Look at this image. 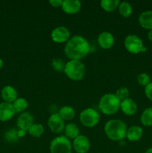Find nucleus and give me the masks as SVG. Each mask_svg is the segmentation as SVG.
I'll return each instance as SVG.
<instances>
[{"label": "nucleus", "instance_id": "nucleus-1", "mask_svg": "<svg viewBox=\"0 0 152 153\" xmlns=\"http://www.w3.org/2000/svg\"><path fill=\"white\" fill-rule=\"evenodd\" d=\"M90 51V45L86 39L80 35L70 37L66 43L64 52L71 60H80L86 57Z\"/></svg>", "mask_w": 152, "mask_h": 153}, {"label": "nucleus", "instance_id": "nucleus-2", "mask_svg": "<svg viewBox=\"0 0 152 153\" xmlns=\"http://www.w3.org/2000/svg\"><path fill=\"white\" fill-rule=\"evenodd\" d=\"M104 133L110 140L119 141L126 137L127 126L121 120L113 119L107 121L104 125Z\"/></svg>", "mask_w": 152, "mask_h": 153}, {"label": "nucleus", "instance_id": "nucleus-3", "mask_svg": "<svg viewBox=\"0 0 152 153\" xmlns=\"http://www.w3.org/2000/svg\"><path fill=\"white\" fill-rule=\"evenodd\" d=\"M120 105L121 101L115 94H107L100 99L98 107L104 114L112 115L120 109Z\"/></svg>", "mask_w": 152, "mask_h": 153}, {"label": "nucleus", "instance_id": "nucleus-4", "mask_svg": "<svg viewBox=\"0 0 152 153\" xmlns=\"http://www.w3.org/2000/svg\"><path fill=\"white\" fill-rule=\"evenodd\" d=\"M63 72L71 80L80 81L84 77L86 67L80 60H70L66 63Z\"/></svg>", "mask_w": 152, "mask_h": 153}, {"label": "nucleus", "instance_id": "nucleus-5", "mask_svg": "<svg viewBox=\"0 0 152 153\" xmlns=\"http://www.w3.org/2000/svg\"><path fill=\"white\" fill-rule=\"evenodd\" d=\"M49 149L51 153H72V145L66 136H58L51 141Z\"/></svg>", "mask_w": 152, "mask_h": 153}, {"label": "nucleus", "instance_id": "nucleus-6", "mask_svg": "<svg viewBox=\"0 0 152 153\" xmlns=\"http://www.w3.org/2000/svg\"><path fill=\"white\" fill-rule=\"evenodd\" d=\"M79 120L82 125L85 127L92 128L99 123L100 115L96 110L92 108H89L80 112Z\"/></svg>", "mask_w": 152, "mask_h": 153}, {"label": "nucleus", "instance_id": "nucleus-7", "mask_svg": "<svg viewBox=\"0 0 152 153\" xmlns=\"http://www.w3.org/2000/svg\"><path fill=\"white\" fill-rule=\"evenodd\" d=\"M124 45L127 50L132 54H138L142 52L144 45L140 37L136 34H129L124 41Z\"/></svg>", "mask_w": 152, "mask_h": 153}, {"label": "nucleus", "instance_id": "nucleus-8", "mask_svg": "<svg viewBox=\"0 0 152 153\" xmlns=\"http://www.w3.org/2000/svg\"><path fill=\"white\" fill-rule=\"evenodd\" d=\"M70 36L69 30L65 26L56 27L51 33L52 40L57 43H66L70 39Z\"/></svg>", "mask_w": 152, "mask_h": 153}, {"label": "nucleus", "instance_id": "nucleus-9", "mask_svg": "<svg viewBox=\"0 0 152 153\" xmlns=\"http://www.w3.org/2000/svg\"><path fill=\"white\" fill-rule=\"evenodd\" d=\"M72 147L77 153H87L90 149V141L85 135H79L74 139Z\"/></svg>", "mask_w": 152, "mask_h": 153}, {"label": "nucleus", "instance_id": "nucleus-10", "mask_svg": "<svg viewBox=\"0 0 152 153\" xmlns=\"http://www.w3.org/2000/svg\"><path fill=\"white\" fill-rule=\"evenodd\" d=\"M48 126L54 133H61L65 128V122L60 117L58 113L52 114L48 120Z\"/></svg>", "mask_w": 152, "mask_h": 153}, {"label": "nucleus", "instance_id": "nucleus-11", "mask_svg": "<svg viewBox=\"0 0 152 153\" xmlns=\"http://www.w3.org/2000/svg\"><path fill=\"white\" fill-rule=\"evenodd\" d=\"M34 117L30 112H22L18 117L16 125L19 130L27 131L34 124Z\"/></svg>", "mask_w": 152, "mask_h": 153}, {"label": "nucleus", "instance_id": "nucleus-12", "mask_svg": "<svg viewBox=\"0 0 152 153\" xmlns=\"http://www.w3.org/2000/svg\"><path fill=\"white\" fill-rule=\"evenodd\" d=\"M16 114L12 103L4 102L0 103V121L6 122L13 117Z\"/></svg>", "mask_w": 152, "mask_h": 153}, {"label": "nucleus", "instance_id": "nucleus-13", "mask_svg": "<svg viewBox=\"0 0 152 153\" xmlns=\"http://www.w3.org/2000/svg\"><path fill=\"white\" fill-rule=\"evenodd\" d=\"M61 8L67 14H75L81 8V2L79 0H63Z\"/></svg>", "mask_w": 152, "mask_h": 153}, {"label": "nucleus", "instance_id": "nucleus-14", "mask_svg": "<svg viewBox=\"0 0 152 153\" xmlns=\"http://www.w3.org/2000/svg\"><path fill=\"white\" fill-rule=\"evenodd\" d=\"M97 40L100 47L104 49H109L114 44L115 38L110 32L104 31L98 35Z\"/></svg>", "mask_w": 152, "mask_h": 153}, {"label": "nucleus", "instance_id": "nucleus-15", "mask_svg": "<svg viewBox=\"0 0 152 153\" xmlns=\"http://www.w3.org/2000/svg\"><path fill=\"white\" fill-rule=\"evenodd\" d=\"M120 109L127 116H133L137 111V105L134 100L128 98L121 102Z\"/></svg>", "mask_w": 152, "mask_h": 153}, {"label": "nucleus", "instance_id": "nucleus-16", "mask_svg": "<svg viewBox=\"0 0 152 153\" xmlns=\"http://www.w3.org/2000/svg\"><path fill=\"white\" fill-rule=\"evenodd\" d=\"M1 96L4 102L13 103L17 99L18 93L13 87L7 85V86L4 87L1 90Z\"/></svg>", "mask_w": 152, "mask_h": 153}, {"label": "nucleus", "instance_id": "nucleus-17", "mask_svg": "<svg viewBox=\"0 0 152 153\" xmlns=\"http://www.w3.org/2000/svg\"><path fill=\"white\" fill-rule=\"evenodd\" d=\"M143 134V129L138 126H132L128 128L126 137L129 141H138L142 138Z\"/></svg>", "mask_w": 152, "mask_h": 153}, {"label": "nucleus", "instance_id": "nucleus-18", "mask_svg": "<svg viewBox=\"0 0 152 153\" xmlns=\"http://www.w3.org/2000/svg\"><path fill=\"white\" fill-rule=\"evenodd\" d=\"M139 23L142 28L152 30V10H145L139 16Z\"/></svg>", "mask_w": 152, "mask_h": 153}, {"label": "nucleus", "instance_id": "nucleus-19", "mask_svg": "<svg viewBox=\"0 0 152 153\" xmlns=\"http://www.w3.org/2000/svg\"><path fill=\"white\" fill-rule=\"evenodd\" d=\"M58 114L64 121L72 120L75 117V111L72 106L65 105L60 108Z\"/></svg>", "mask_w": 152, "mask_h": 153}, {"label": "nucleus", "instance_id": "nucleus-20", "mask_svg": "<svg viewBox=\"0 0 152 153\" xmlns=\"http://www.w3.org/2000/svg\"><path fill=\"white\" fill-rule=\"evenodd\" d=\"M64 132H65L66 137L67 138L73 139L77 137V136L80 135V130L79 128L77 126V125L73 123H68L66 126H65V128H64Z\"/></svg>", "mask_w": 152, "mask_h": 153}, {"label": "nucleus", "instance_id": "nucleus-21", "mask_svg": "<svg viewBox=\"0 0 152 153\" xmlns=\"http://www.w3.org/2000/svg\"><path fill=\"white\" fill-rule=\"evenodd\" d=\"M120 1L119 0H102L101 1V6L105 11L112 12L119 7Z\"/></svg>", "mask_w": 152, "mask_h": 153}, {"label": "nucleus", "instance_id": "nucleus-22", "mask_svg": "<svg viewBox=\"0 0 152 153\" xmlns=\"http://www.w3.org/2000/svg\"><path fill=\"white\" fill-rule=\"evenodd\" d=\"M140 120L145 126H152V107L145 109L141 115Z\"/></svg>", "mask_w": 152, "mask_h": 153}, {"label": "nucleus", "instance_id": "nucleus-23", "mask_svg": "<svg viewBox=\"0 0 152 153\" xmlns=\"http://www.w3.org/2000/svg\"><path fill=\"white\" fill-rule=\"evenodd\" d=\"M118 9H119V13L125 18L129 17L133 13L132 6L128 1H122V2H120Z\"/></svg>", "mask_w": 152, "mask_h": 153}, {"label": "nucleus", "instance_id": "nucleus-24", "mask_svg": "<svg viewBox=\"0 0 152 153\" xmlns=\"http://www.w3.org/2000/svg\"><path fill=\"white\" fill-rule=\"evenodd\" d=\"M13 108H14L16 113H20L24 112V111L26 110L28 107V102L24 98H17L13 103Z\"/></svg>", "mask_w": 152, "mask_h": 153}, {"label": "nucleus", "instance_id": "nucleus-25", "mask_svg": "<svg viewBox=\"0 0 152 153\" xmlns=\"http://www.w3.org/2000/svg\"><path fill=\"white\" fill-rule=\"evenodd\" d=\"M30 135L34 137H40L44 133V128L40 123H34L28 129Z\"/></svg>", "mask_w": 152, "mask_h": 153}, {"label": "nucleus", "instance_id": "nucleus-26", "mask_svg": "<svg viewBox=\"0 0 152 153\" xmlns=\"http://www.w3.org/2000/svg\"><path fill=\"white\" fill-rule=\"evenodd\" d=\"M4 138L7 141L14 143L19 140V137L18 134V130L15 128H10L4 133Z\"/></svg>", "mask_w": 152, "mask_h": 153}, {"label": "nucleus", "instance_id": "nucleus-27", "mask_svg": "<svg viewBox=\"0 0 152 153\" xmlns=\"http://www.w3.org/2000/svg\"><path fill=\"white\" fill-rule=\"evenodd\" d=\"M115 95H116V97H118V99L122 102L123 101V100H126V99L129 98L130 91L127 88H125V87H122V88H119V89L116 91Z\"/></svg>", "mask_w": 152, "mask_h": 153}, {"label": "nucleus", "instance_id": "nucleus-28", "mask_svg": "<svg viewBox=\"0 0 152 153\" xmlns=\"http://www.w3.org/2000/svg\"><path fill=\"white\" fill-rule=\"evenodd\" d=\"M66 64L61 58H55L52 62V66L55 70L58 72L64 71Z\"/></svg>", "mask_w": 152, "mask_h": 153}, {"label": "nucleus", "instance_id": "nucleus-29", "mask_svg": "<svg viewBox=\"0 0 152 153\" xmlns=\"http://www.w3.org/2000/svg\"><path fill=\"white\" fill-rule=\"evenodd\" d=\"M137 82L142 86H147L149 83L151 82L150 76L145 73H142L138 75L137 76Z\"/></svg>", "mask_w": 152, "mask_h": 153}, {"label": "nucleus", "instance_id": "nucleus-30", "mask_svg": "<svg viewBox=\"0 0 152 153\" xmlns=\"http://www.w3.org/2000/svg\"><path fill=\"white\" fill-rule=\"evenodd\" d=\"M145 94L147 98L152 101V82H150L147 86L145 87Z\"/></svg>", "mask_w": 152, "mask_h": 153}, {"label": "nucleus", "instance_id": "nucleus-31", "mask_svg": "<svg viewBox=\"0 0 152 153\" xmlns=\"http://www.w3.org/2000/svg\"><path fill=\"white\" fill-rule=\"evenodd\" d=\"M49 4H50L52 7H61L63 4V0H50V1H49Z\"/></svg>", "mask_w": 152, "mask_h": 153}, {"label": "nucleus", "instance_id": "nucleus-32", "mask_svg": "<svg viewBox=\"0 0 152 153\" xmlns=\"http://www.w3.org/2000/svg\"><path fill=\"white\" fill-rule=\"evenodd\" d=\"M25 134H26V131H22V130H18V134H19V138H21V137H23L25 135Z\"/></svg>", "mask_w": 152, "mask_h": 153}, {"label": "nucleus", "instance_id": "nucleus-33", "mask_svg": "<svg viewBox=\"0 0 152 153\" xmlns=\"http://www.w3.org/2000/svg\"><path fill=\"white\" fill-rule=\"evenodd\" d=\"M148 38L150 41L152 42V30H150L148 33Z\"/></svg>", "mask_w": 152, "mask_h": 153}, {"label": "nucleus", "instance_id": "nucleus-34", "mask_svg": "<svg viewBox=\"0 0 152 153\" xmlns=\"http://www.w3.org/2000/svg\"><path fill=\"white\" fill-rule=\"evenodd\" d=\"M145 153H152V147L148 148V149L145 151Z\"/></svg>", "mask_w": 152, "mask_h": 153}, {"label": "nucleus", "instance_id": "nucleus-35", "mask_svg": "<svg viewBox=\"0 0 152 153\" xmlns=\"http://www.w3.org/2000/svg\"><path fill=\"white\" fill-rule=\"evenodd\" d=\"M3 67V60L0 58V69Z\"/></svg>", "mask_w": 152, "mask_h": 153}]
</instances>
